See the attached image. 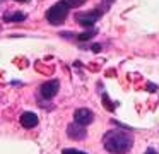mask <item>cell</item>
<instances>
[{
	"instance_id": "obj_1",
	"label": "cell",
	"mask_w": 159,
	"mask_h": 154,
	"mask_svg": "<svg viewBox=\"0 0 159 154\" xmlns=\"http://www.w3.org/2000/svg\"><path fill=\"white\" fill-rule=\"evenodd\" d=\"M103 146L111 154H125L134 146V135L128 130H108L103 137Z\"/></svg>"
},
{
	"instance_id": "obj_2",
	"label": "cell",
	"mask_w": 159,
	"mask_h": 154,
	"mask_svg": "<svg viewBox=\"0 0 159 154\" xmlns=\"http://www.w3.org/2000/svg\"><path fill=\"white\" fill-rule=\"evenodd\" d=\"M69 5H67L63 0H60V2H57L55 5H52L48 10H46V19H48L50 24H53V26H58V24H62L63 21L67 19V16H69Z\"/></svg>"
},
{
	"instance_id": "obj_3",
	"label": "cell",
	"mask_w": 159,
	"mask_h": 154,
	"mask_svg": "<svg viewBox=\"0 0 159 154\" xmlns=\"http://www.w3.org/2000/svg\"><path fill=\"white\" fill-rule=\"evenodd\" d=\"M103 12L104 10L101 9V7H98V10H93V12H77L75 14V21L84 27H91V26H94V22L99 19Z\"/></svg>"
},
{
	"instance_id": "obj_4",
	"label": "cell",
	"mask_w": 159,
	"mask_h": 154,
	"mask_svg": "<svg viewBox=\"0 0 159 154\" xmlns=\"http://www.w3.org/2000/svg\"><path fill=\"white\" fill-rule=\"evenodd\" d=\"M58 91H60V82L57 81V79H53V81H46L45 84H41V87H39V94H41L45 99L55 98Z\"/></svg>"
},
{
	"instance_id": "obj_5",
	"label": "cell",
	"mask_w": 159,
	"mask_h": 154,
	"mask_svg": "<svg viewBox=\"0 0 159 154\" xmlns=\"http://www.w3.org/2000/svg\"><path fill=\"white\" fill-rule=\"evenodd\" d=\"M74 120H75V123L86 127V125H89V123H93L94 113L91 111V110H87V108H79V110H75V113H74Z\"/></svg>"
},
{
	"instance_id": "obj_6",
	"label": "cell",
	"mask_w": 159,
	"mask_h": 154,
	"mask_svg": "<svg viewBox=\"0 0 159 154\" xmlns=\"http://www.w3.org/2000/svg\"><path fill=\"white\" fill-rule=\"evenodd\" d=\"M67 135L72 140H84L87 135V132L82 125H79V123H70V125L67 127Z\"/></svg>"
},
{
	"instance_id": "obj_7",
	"label": "cell",
	"mask_w": 159,
	"mask_h": 154,
	"mask_svg": "<svg viewBox=\"0 0 159 154\" xmlns=\"http://www.w3.org/2000/svg\"><path fill=\"white\" fill-rule=\"evenodd\" d=\"M19 122H21V125L24 128H33V127L38 125V116L33 111H24L21 115V118H19Z\"/></svg>"
},
{
	"instance_id": "obj_8",
	"label": "cell",
	"mask_w": 159,
	"mask_h": 154,
	"mask_svg": "<svg viewBox=\"0 0 159 154\" xmlns=\"http://www.w3.org/2000/svg\"><path fill=\"white\" fill-rule=\"evenodd\" d=\"M24 19H26V14H22V12L5 14L4 16V21H7V22H17V21H24Z\"/></svg>"
},
{
	"instance_id": "obj_9",
	"label": "cell",
	"mask_w": 159,
	"mask_h": 154,
	"mask_svg": "<svg viewBox=\"0 0 159 154\" xmlns=\"http://www.w3.org/2000/svg\"><path fill=\"white\" fill-rule=\"evenodd\" d=\"M94 34H96V29L86 31V33H82V34H77V40H79V41H87V40H91Z\"/></svg>"
},
{
	"instance_id": "obj_10",
	"label": "cell",
	"mask_w": 159,
	"mask_h": 154,
	"mask_svg": "<svg viewBox=\"0 0 159 154\" xmlns=\"http://www.w3.org/2000/svg\"><path fill=\"white\" fill-rule=\"evenodd\" d=\"M63 2L69 5V9H77V7L84 5V2H86V0H63Z\"/></svg>"
},
{
	"instance_id": "obj_11",
	"label": "cell",
	"mask_w": 159,
	"mask_h": 154,
	"mask_svg": "<svg viewBox=\"0 0 159 154\" xmlns=\"http://www.w3.org/2000/svg\"><path fill=\"white\" fill-rule=\"evenodd\" d=\"M62 154H87L84 151H77V149H63Z\"/></svg>"
},
{
	"instance_id": "obj_12",
	"label": "cell",
	"mask_w": 159,
	"mask_h": 154,
	"mask_svg": "<svg viewBox=\"0 0 159 154\" xmlns=\"http://www.w3.org/2000/svg\"><path fill=\"white\" fill-rule=\"evenodd\" d=\"M144 154H157V152H156V151L154 149H152V147H149V149L147 151H145V152Z\"/></svg>"
},
{
	"instance_id": "obj_13",
	"label": "cell",
	"mask_w": 159,
	"mask_h": 154,
	"mask_svg": "<svg viewBox=\"0 0 159 154\" xmlns=\"http://www.w3.org/2000/svg\"><path fill=\"white\" fill-rule=\"evenodd\" d=\"M99 48H101L99 44H94V46H93V50H94V51H99Z\"/></svg>"
},
{
	"instance_id": "obj_14",
	"label": "cell",
	"mask_w": 159,
	"mask_h": 154,
	"mask_svg": "<svg viewBox=\"0 0 159 154\" xmlns=\"http://www.w3.org/2000/svg\"><path fill=\"white\" fill-rule=\"evenodd\" d=\"M14 2H29V0H14Z\"/></svg>"
}]
</instances>
